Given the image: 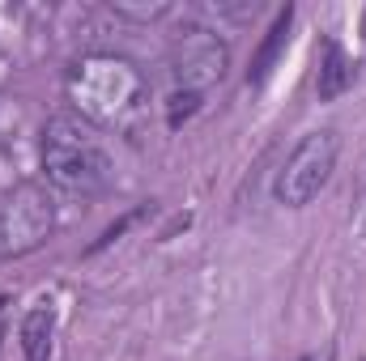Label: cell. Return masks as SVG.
I'll list each match as a JSON object with an SVG mask.
<instances>
[{
  "label": "cell",
  "mask_w": 366,
  "mask_h": 361,
  "mask_svg": "<svg viewBox=\"0 0 366 361\" xmlns=\"http://www.w3.org/2000/svg\"><path fill=\"white\" fill-rule=\"evenodd\" d=\"M107 149L86 115L60 111L43 128V175L64 195H94L107 183Z\"/></svg>",
  "instance_id": "obj_1"
},
{
  "label": "cell",
  "mask_w": 366,
  "mask_h": 361,
  "mask_svg": "<svg viewBox=\"0 0 366 361\" xmlns=\"http://www.w3.org/2000/svg\"><path fill=\"white\" fill-rule=\"evenodd\" d=\"M73 102H77V115H86L94 128L98 123H128L141 102H145V77L132 60L124 56H90L77 64L73 81Z\"/></svg>",
  "instance_id": "obj_2"
},
{
  "label": "cell",
  "mask_w": 366,
  "mask_h": 361,
  "mask_svg": "<svg viewBox=\"0 0 366 361\" xmlns=\"http://www.w3.org/2000/svg\"><path fill=\"white\" fill-rule=\"evenodd\" d=\"M56 230V195L47 183H17L0 200V260L39 251Z\"/></svg>",
  "instance_id": "obj_3"
},
{
  "label": "cell",
  "mask_w": 366,
  "mask_h": 361,
  "mask_svg": "<svg viewBox=\"0 0 366 361\" xmlns=\"http://www.w3.org/2000/svg\"><path fill=\"white\" fill-rule=\"evenodd\" d=\"M337 153H341V136H337L332 128L302 136L298 149L285 158V166H281V175H277V200H281L285 208L311 204V200L324 191L328 175H332Z\"/></svg>",
  "instance_id": "obj_4"
},
{
  "label": "cell",
  "mask_w": 366,
  "mask_h": 361,
  "mask_svg": "<svg viewBox=\"0 0 366 361\" xmlns=\"http://www.w3.org/2000/svg\"><path fill=\"white\" fill-rule=\"evenodd\" d=\"M226 68H230V51L209 30H187L175 43V51H171V73H175L179 90L204 93L213 81L226 77Z\"/></svg>",
  "instance_id": "obj_5"
},
{
  "label": "cell",
  "mask_w": 366,
  "mask_h": 361,
  "mask_svg": "<svg viewBox=\"0 0 366 361\" xmlns=\"http://www.w3.org/2000/svg\"><path fill=\"white\" fill-rule=\"evenodd\" d=\"M350 86H354V60L345 56V47L337 39H324V47H320V73H315V93L324 102H337Z\"/></svg>",
  "instance_id": "obj_6"
},
{
  "label": "cell",
  "mask_w": 366,
  "mask_h": 361,
  "mask_svg": "<svg viewBox=\"0 0 366 361\" xmlns=\"http://www.w3.org/2000/svg\"><path fill=\"white\" fill-rule=\"evenodd\" d=\"M290 26H294V9L285 4L281 13L273 17V26H269V34H264V43H260V51L252 56V68H247V86H264L269 77H273L277 60L285 56V47H290Z\"/></svg>",
  "instance_id": "obj_7"
},
{
  "label": "cell",
  "mask_w": 366,
  "mask_h": 361,
  "mask_svg": "<svg viewBox=\"0 0 366 361\" xmlns=\"http://www.w3.org/2000/svg\"><path fill=\"white\" fill-rule=\"evenodd\" d=\"M51 332H56V315L47 306H34L21 323V353L26 361H47L51 357Z\"/></svg>",
  "instance_id": "obj_8"
},
{
  "label": "cell",
  "mask_w": 366,
  "mask_h": 361,
  "mask_svg": "<svg viewBox=\"0 0 366 361\" xmlns=\"http://www.w3.org/2000/svg\"><path fill=\"white\" fill-rule=\"evenodd\" d=\"M200 98H204V93L175 90V93H171V106H167V123H171V128H183V123L200 111Z\"/></svg>",
  "instance_id": "obj_9"
},
{
  "label": "cell",
  "mask_w": 366,
  "mask_h": 361,
  "mask_svg": "<svg viewBox=\"0 0 366 361\" xmlns=\"http://www.w3.org/2000/svg\"><path fill=\"white\" fill-rule=\"evenodd\" d=\"M111 9H115L119 17H132V21H154V17L167 13V4H128V0H115Z\"/></svg>",
  "instance_id": "obj_10"
},
{
  "label": "cell",
  "mask_w": 366,
  "mask_h": 361,
  "mask_svg": "<svg viewBox=\"0 0 366 361\" xmlns=\"http://www.w3.org/2000/svg\"><path fill=\"white\" fill-rule=\"evenodd\" d=\"M141 213H145V208H137V213H128V217H119V221H115V225H111V230H107V234H102V238H98V243L90 247V255H94V251H102V247H111V243H115V238H119V234H124V230H128V225H132V221L141 217Z\"/></svg>",
  "instance_id": "obj_11"
},
{
  "label": "cell",
  "mask_w": 366,
  "mask_h": 361,
  "mask_svg": "<svg viewBox=\"0 0 366 361\" xmlns=\"http://www.w3.org/2000/svg\"><path fill=\"white\" fill-rule=\"evenodd\" d=\"M358 230H362V243H366V208H362V225H358Z\"/></svg>",
  "instance_id": "obj_12"
},
{
  "label": "cell",
  "mask_w": 366,
  "mask_h": 361,
  "mask_svg": "<svg viewBox=\"0 0 366 361\" xmlns=\"http://www.w3.org/2000/svg\"><path fill=\"white\" fill-rule=\"evenodd\" d=\"M302 361H307V357H302Z\"/></svg>",
  "instance_id": "obj_13"
}]
</instances>
